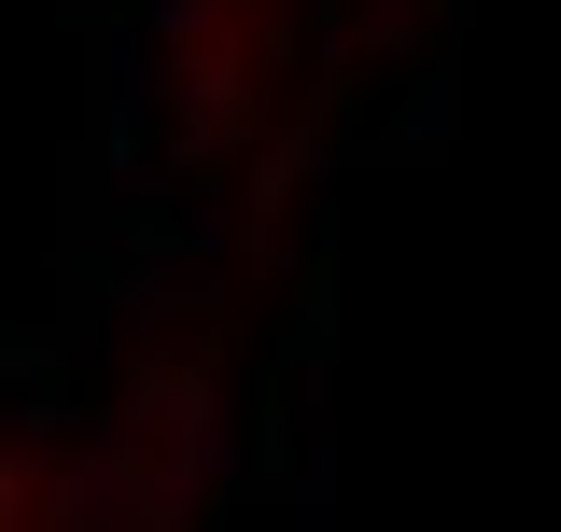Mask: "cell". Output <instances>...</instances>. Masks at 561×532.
Instances as JSON below:
<instances>
[{
    "instance_id": "obj_1",
    "label": "cell",
    "mask_w": 561,
    "mask_h": 532,
    "mask_svg": "<svg viewBox=\"0 0 561 532\" xmlns=\"http://www.w3.org/2000/svg\"><path fill=\"white\" fill-rule=\"evenodd\" d=\"M379 140H393V154H435V140H449V70H421V84H408V113H393Z\"/></svg>"
}]
</instances>
